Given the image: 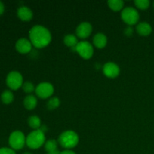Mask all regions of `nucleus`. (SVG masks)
<instances>
[{
  "label": "nucleus",
  "instance_id": "nucleus-1",
  "mask_svg": "<svg viewBox=\"0 0 154 154\" xmlns=\"http://www.w3.org/2000/svg\"><path fill=\"white\" fill-rule=\"evenodd\" d=\"M29 36L32 46L38 49L48 46L52 40L50 30L41 25H35L32 27L29 32Z\"/></svg>",
  "mask_w": 154,
  "mask_h": 154
},
{
  "label": "nucleus",
  "instance_id": "nucleus-2",
  "mask_svg": "<svg viewBox=\"0 0 154 154\" xmlns=\"http://www.w3.org/2000/svg\"><path fill=\"white\" fill-rule=\"evenodd\" d=\"M58 143L66 150H72L79 143V136L78 133L73 130L64 131L59 136Z\"/></svg>",
  "mask_w": 154,
  "mask_h": 154
},
{
  "label": "nucleus",
  "instance_id": "nucleus-3",
  "mask_svg": "<svg viewBox=\"0 0 154 154\" xmlns=\"http://www.w3.org/2000/svg\"><path fill=\"white\" fill-rule=\"evenodd\" d=\"M46 142L45 134L41 129L33 130L30 132L26 139V144L27 147L32 150H37L45 145Z\"/></svg>",
  "mask_w": 154,
  "mask_h": 154
},
{
  "label": "nucleus",
  "instance_id": "nucleus-4",
  "mask_svg": "<svg viewBox=\"0 0 154 154\" xmlns=\"http://www.w3.org/2000/svg\"><path fill=\"white\" fill-rule=\"evenodd\" d=\"M26 138L23 132L20 130L14 131L11 132L8 138V144L11 148L14 150H19L23 148L26 144Z\"/></svg>",
  "mask_w": 154,
  "mask_h": 154
},
{
  "label": "nucleus",
  "instance_id": "nucleus-5",
  "mask_svg": "<svg viewBox=\"0 0 154 154\" xmlns=\"http://www.w3.org/2000/svg\"><path fill=\"white\" fill-rule=\"evenodd\" d=\"M121 18L123 22L129 26L135 25L140 18L139 13L133 7H126L123 9L121 12Z\"/></svg>",
  "mask_w": 154,
  "mask_h": 154
},
{
  "label": "nucleus",
  "instance_id": "nucleus-6",
  "mask_svg": "<svg viewBox=\"0 0 154 154\" xmlns=\"http://www.w3.org/2000/svg\"><path fill=\"white\" fill-rule=\"evenodd\" d=\"M75 49L78 55L84 60L91 59L94 54V49H93V45L87 41H81V42H78Z\"/></svg>",
  "mask_w": 154,
  "mask_h": 154
},
{
  "label": "nucleus",
  "instance_id": "nucleus-7",
  "mask_svg": "<svg viewBox=\"0 0 154 154\" xmlns=\"http://www.w3.org/2000/svg\"><path fill=\"white\" fill-rule=\"evenodd\" d=\"M6 84L12 90H17L23 84V78L22 75L17 71L9 72L6 78Z\"/></svg>",
  "mask_w": 154,
  "mask_h": 154
},
{
  "label": "nucleus",
  "instance_id": "nucleus-8",
  "mask_svg": "<svg viewBox=\"0 0 154 154\" xmlns=\"http://www.w3.org/2000/svg\"><path fill=\"white\" fill-rule=\"evenodd\" d=\"M36 96L42 99H46L51 97L54 93V87L51 83L42 82L35 87Z\"/></svg>",
  "mask_w": 154,
  "mask_h": 154
},
{
  "label": "nucleus",
  "instance_id": "nucleus-9",
  "mask_svg": "<svg viewBox=\"0 0 154 154\" xmlns=\"http://www.w3.org/2000/svg\"><path fill=\"white\" fill-rule=\"evenodd\" d=\"M103 73L107 78H116L119 76L120 73V69L118 66V65L116 63L109 62L106 63L103 66Z\"/></svg>",
  "mask_w": 154,
  "mask_h": 154
},
{
  "label": "nucleus",
  "instance_id": "nucleus-10",
  "mask_svg": "<svg viewBox=\"0 0 154 154\" xmlns=\"http://www.w3.org/2000/svg\"><path fill=\"white\" fill-rule=\"evenodd\" d=\"M93 32V26L89 22H82L76 28V36L79 38H87Z\"/></svg>",
  "mask_w": 154,
  "mask_h": 154
},
{
  "label": "nucleus",
  "instance_id": "nucleus-11",
  "mask_svg": "<svg viewBox=\"0 0 154 154\" xmlns=\"http://www.w3.org/2000/svg\"><path fill=\"white\" fill-rule=\"evenodd\" d=\"M15 48L20 54H26L32 51V45L29 39L23 38H20L19 40L17 41L16 44H15Z\"/></svg>",
  "mask_w": 154,
  "mask_h": 154
},
{
  "label": "nucleus",
  "instance_id": "nucleus-12",
  "mask_svg": "<svg viewBox=\"0 0 154 154\" xmlns=\"http://www.w3.org/2000/svg\"><path fill=\"white\" fill-rule=\"evenodd\" d=\"M17 16L21 20L25 21V22H28L30 21L33 17V13L32 11L29 8L26 7V6H21L17 9Z\"/></svg>",
  "mask_w": 154,
  "mask_h": 154
},
{
  "label": "nucleus",
  "instance_id": "nucleus-13",
  "mask_svg": "<svg viewBox=\"0 0 154 154\" xmlns=\"http://www.w3.org/2000/svg\"><path fill=\"white\" fill-rule=\"evenodd\" d=\"M93 42L94 46L98 49H102L105 48L108 44V38L104 33L99 32L96 34L93 37Z\"/></svg>",
  "mask_w": 154,
  "mask_h": 154
},
{
  "label": "nucleus",
  "instance_id": "nucleus-14",
  "mask_svg": "<svg viewBox=\"0 0 154 154\" xmlns=\"http://www.w3.org/2000/svg\"><path fill=\"white\" fill-rule=\"evenodd\" d=\"M152 26L147 22H141L136 26V32L141 36H148L152 32Z\"/></svg>",
  "mask_w": 154,
  "mask_h": 154
},
{
  "label": "nucleus",
  "instance_id": "nucleus-15",
  "mask_svg": "<svg viewBox=\"0 0 154 154\" xmlns=\"http://www.w3.org/2000/svg\"><path fill=\"white\" fill-rule=\"evenodd\" d=\"M38 105L37 98L33 95H29L26 96L23 100V105L26 109L29 111L34 110Z\"/></svg>",
  "mask_w": 154,
  "mask_h": 154
},
{
  "label": "nucleus",
  "instance_id": "nucleus-16",
  "mask_svg": "<svg viewBox=\"0 0 154 154\" xmlns=\"http://www.w3.org/2000/svg\"><path fill=\"white\" fill-rule=\"evenodd\" d=\"M63 42L69 48H75V47L77 46L79 42H78V37L76 36V35L68 34L65 35L64 38H63Z\"/></svg>",
  "mask_w": 154,
  "mask_h": 154
},
{
  "label": "nucleus",
  "instance_id": "nucleus-17",
  "mask_svg": "<svg viewBox=\"0 0 154 154\" xmlns=\"http://www.w3.org/2000/svg\"><path fill=\"white\" fill-rule=\"evenodd\" d=\"M108 5L114 11L117 12L123 11L124 7V2L122 0H109L108 1Z\"/></svg>",
  "mask_w": 154,
  "mask_h": 154
},
{
  "label": "nucleus",
  "instance_id": "nucleus-18",
  "mask_svg": "<svg viewBox=\"0 0 154 154\" xmlns=\"http://www.w3.org/2000/svg\"><path fill=\"white\" fill-rule=\"evenodd\" d=\"M28 124L34 130L41 129V126H42L41 119L36 115L31 116L28 118Z\"/></svg>",
  "mask_w": 154,
  "mask_h": 154
},
{
  "label": "nucleus",
  "instance_id": "nucleus-19",
  "mask_svg": "<svg viewBox=\"0 0 154 154\" xmlns=\"http://www.w3.org/2000/svg\"><path fill=\"white\" fill-rule=\"evenodd\" d=\"M1 100L5 105H9L14 101V94L10 90H5L1 95Z\"/></svg>",
  "mask_w": 154,
  "mask_h": 154
},
{
  "label": "nucleus",
  "instance_id": "nucleus-20",
  "mask_svg": "<svg viewBox=\"0 0 154 154\" xmlns=\"http://www.w3.org/2000/svg\"><path fill=\"white\" fill-rule=\"evenodd\" d=\"M58 141L54 139H50L47 141L45 144V149L47 153L58 150Z\"/></svg>",
  "mask_w": 154,
  "mask_h": 154
},
{
  "label": "nucleus",
  "instance_id": "nucleus-21",
  "mask_svg": "<svg viewBox=\"0 0 154 154\" xmlns=\"http://www.w3.org/2000/svg\"><path fill=\"white\" fill-rule=\"evenodd\" d=\"M60 105V100L57 97H52L49 99L47 107L49 110H55Z\"/></svg>",
  "mask_w": 154,
  "mask_h": 154
},
{
  "label": "nucleus",
  "instance_id": "nucleus-22",
  "mask_svg": "<svg viewBox=\"0 0 154 154\" xmlns=\"http://www.w3.org/2000/svg\"><path fill=\"white\" fill-rule=\"evenodd\" d=\"M135 5L141 10H146L150 7V2L149 0H135Z\"/></svg>",
  "mask_w": 154,
  "mask_h": 154
},
{
  "label": "nucleus",
  "instance_id": "nucleus-23",
  "mask_svg": "<svg viewBox=\"0 0 154 154\" xmlns=\"http://www.w3.org/2000/svg\"><path fill=\"white\" fill-rule=\"evenodd\" d=\"M23 90L26 93H32V92H34L35 90V88L34 84H32L30 81H26V82H24L22 86Z\"/></svg>",
  "mask_w": 154,
  "mask_h": 154
},
{
  "label": "nucleus",
  "instance_id": "nucleus-24",
  "mask_svg": "<svg viewBox=\"0 0 154 154\" xmlns=\"http://www.w3.org/2000/svg\"><path fill=\"white\" fill-rule=\"evenodd\" d=\"M0 154H16V153L11 148L2 147V148H0Z\"/></svg>",
  "mask_w": 154,
  "mask_h": 154
},
{
  "label": "nucleus",
  "instance_id": "nucleus-25",
  "mask_svg": "<svg viewBox=\"0 0 154 154\" xmlns=\"http://www.w3.org/2000/svg\"><path fill=\"white\" fill-rule=\"evenodd\" d=\"M124 32L125 34H126V35L127 36L132 35V34H133V29H132L131 26H128L127 28L125 29Z\"/></svg>",
  "mask_w": 154,
  "mask_h": 154
},
{
  "label": "nucleus",
  "instance_id": "nucleus-26",
  "mask_svg": "<svg viewBox=\"0 0 154 154\" xmlns=\"http://www.w3.org/2000/svg\"><path fill=\"white\" fill-rule=\"evenodd\" d=\"M60 154H76V153L72 150H63V151L60 152Z\"/></svg>",
  "mask_w": 154,
  "mask_h": 154
},
{
  "label": "nucleus",
  "instance_id": "nucleus-27",
  "mask_svg": "<svg viewBox=\"0 0 154 154\" xmlns=\"http://www.w3.org/2000/svg\"><path fill=\"white\" fill-rule=\"evenodd\" d=\"M4 11H5V6L4 4L0 1V16L4 13Z\"/></svg>",
  "mask_w": 154,
  "mask_h": 154
},
{
  "label": "nucleus",
  "instance_id": "nucleus-28",
  "mask_svg": "<svg viewBox=\"0 0 154 154\" xmlns=\"http://www.w3.org/2000/svg\"><path fill=\"white\" fill-rule=\"evenodd\" d=\"M47 154H60V152L59 151V150H56L49 152V153H47Z\"/></svg>",
  "mask_w": 154,
  "mask_h": 154
},
{
  "label": "nucleus",
  "instance_id": "nucleus-29",
  "mask_svg": "<svg viewBox=\"0 0 154 154\" xmlns=\"http://www.w3.org/2000/svg\"><path fill=\"white\" fill-rule=\"evenodd\" d=\"M23 154H32V153H29V152H26V153H23Z\"/></svg>",
  "mask_w": 154,
  "mask_h": 154
},
{
  "label": "nucleus",
  "instance_id": "nucleus-30",
  "mask_svg": "<svg viewBox=\"0 0 154 154\" xmlns=\"http://www.w3.org/2000/svg\"><path fill=\"white\" fill-rule=\"evenodd\" d=\"M153 7H154V2H153Z\"/></svg>",
  "mask_w": 154,
  "mask_h": 154
}]
</instances>
